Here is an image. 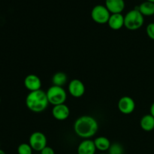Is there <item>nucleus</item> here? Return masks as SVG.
I'll return each mask as SVG.
<instances>
[{
	"instance_id": "6",
	"label": "nucleus",
	"mask_w": 154,
	"mask_h": 154,
	"mask_svg": "<svg viewBox=\"0 0 154 154\" xmlns=\"http://www.w3.org/2000/svg\"><path fill=\"white\" fill-rule=\"evenodd\" d=\"M29 144L33 150L41 152L45 147H47L48 139L46 135L42 132H34L31 134L29 138Z\"/></svg>"
},
{
	"instance_id": "12",
	"label": "nucleus",
	"mask_w": 154,
	"mask_h": 154,
	"mask_svg": "<svg viewBox=\"0 0 154 154\" xmlns=\"http://www.w3.org/2000/svg\"><path fill=\"white\" fill-rule=\"evenodd\" d=\"M105 7L111 14H122L125 8L124 0H105Z\"/></svg>"
},
{
	"instance_id": "17",
	"label": "nucleus",
	"mask_w": 154,
	"mask_h": 154,
	"mask_svg": "<svg viewBox=\"0 0 154 154\" xmlns=\"http://www.w3.org/2000/svg\"><path fill=\"white\" fill-rule=\"evenodd\" d=\"M51 81H52L53 85L63 87V86L67 83V75L63 72H57L53 75Z\"/></svg>"
},
{
	"instance_id": "11",
	"label": "nucleus",
	"mask_w": 154,
	"mask_h": 154,
	"mask_svg": "<svg viewBox=\"0 0 154 154\" xmlns=\"http://www.w3.org/2000/svg\"><path fill=\"white\" fill-rule=\"evenodd\" d=\"M78 154H96V147L91 139H84L78 146Z\"/></svg>"
},
{
	"instance_id": "22",
	"label": "nucleus",
	"mask_w": 154,
	"mask_h": 154,
	"mask_svg": "<svg viewBox=\"0 0 154 154\" xmlns=\"http://www.w3.org/2000/svg\"><path fill=\"white\" fill-rule=\"evenodd\" d=\"M150 114H151V115L154 117V102L153 104H152L151 106H150Z\"/></svg>"
},
{
	"instance_id": "10",
	"label": "nucleus",
	"mask_w": 154,
	"mask_h": 154,
	"mask_svg": "<svg viewBox=\"0 0 154 154\" xmlns=\"http://www.w3.org/2000/svg\"><path fill=\"white\" fill-rule=\"evenodd\" d=\"M52 115L59 121H63L69 118L70 115V109L66 104L55 105L52 109Z\"/></svg>"
},
{
	"instance_id": "21",
	"label": "nucleus",
	"mask_w": 154,
	"mask_h": 154,
	"mask_svg": "<svg viewBox=\"0 0 154 154\" xmlns=\"http://www.w3.org/2000/svg\"><path fill=\"white\" fill-rule=\"evenodd\" d=\"M40 153L41 154H55V151H54V150L51 147L47 146Z\"/></svg>"
},
{
	"instance_id": "26",
	"label": "nucleus",
	"mask_w": 154,
	"mask_h": 154,
	"mask_svg": "<svg viewBox=\"0 0 154 154\" xmlns=\"http://www.w3.org/2000/svg\"><path fill=\"white\" fill-rule=\"evenodd\" d=\"M0 103H1V98H0Z\"/></svg>"
},
{
	"instance_id": "9",
	"label": "nucleus",
	"mask_w": 154,
	"mask_h": 154,
	"mask_svg": "<svg viewBox=\"0 0 154 154\" xmlns=\"http://www.w3.org/2000/svg\"><path fill=\"white\" fill-rule=\"evenodd\" d=\"M23 84L29 92L41 90L42 85V80L40 79L38 76L34 75V74H30V75H27L24 78Z\"/></svg>"
},
{
	"instance_id": "20",
	"label": "nucleus",
	"mask_w": 154,
	"mask_h": 154,
	"mask_svg": "<svg viewBox=\"0 0 154 154\" xmlns=\"http://www.w3.org/2000/svg\"><path fill=\"white\" fill-rule=\"evenodd\" d=\"M146 32L150 39L154 40V23H150L147 26Z\"/></svg>"
},
{
	"instance_id": "8",
	"label": "nucleus",
	"mask_w": 154,
	"mask_h": 154,
	"mask_svg": "<svg viewBox=\"0 0 154 154\" xmlns=\"http://www.w3.org/2000/svg\"><path fill=\"white\" fill-rule=\"evenodd\" d=\"M68 90L72 97L81 98L85 93V85L81 80L73 79L68 85Z\"/></svg>"
},
{
	"instance_id": "19",
	"label": "nucleus",
	"mask_w": 154,
	"mask_h": 154,
	"mask_svg": "<svg viewBox=\"0 0 154 154\" xmlns=\"http://www.w3.org/2000/svg\"><path fill=\"white\" fill-rule=\"evenodd\" d=\"M108 151H109V154H123V148L121 144L118 143H114L111 144Z\"/></svg>"
},
{
	"instance_id": "14",
	"label": "nucleus",
	"mask_w": 154,
	"mask_h": 154,
	"mask_svg": "<svg viewBox=\"0 0 154 154\" xmlns=\"http://www.w3.org/2000/svg\"><path fill=\"white\" fill-rule=\"evenodd\" d=\"M93 141H94L96 150L101 152H105L109 150L111 145L110 140L105 136L97 137L93 140Z\"/></svg>"
},
{
	"instance_id": "7",
	"label": "nucleus",
	"mask_w": 154,
	"mask_h": 154,
	"mask_svg": "<svg viewBox=\"0 0 154 154\" xmlns=\"http://www.w3.org/2000/svg\"><path fill=\"white\" fill-rule=\"evenodd\" d=\"M117 108L119 111L123 114H131L135 108V102L132 97L124 96L120 99L117 103Z\"/></svg>"
},
{
	"instance_id": "25",
	"label": "nucleus",
	"mask_w": 154,
	"mask_h": 154,
	"mask_svg": "<svg viewBox=\"0 0 154 154\" xmlns=\"http://www.w3.org/2000/svg\"><path fill=\"white\" fill-rule=\"evenodd\" d=\"M99 154H108V153H99Z\"/></svg>"
},
{
	"instance_id": "3",
	"label": "nucleus",
	"mask_w": 154,
	"mask_h": 154,
	"mask_svg": "<svg viewBox=\"0 0 154 154\" xmlns=\"http://www.w3.org/2000/svg\"><path fill=\"white\" fill-rule=\"evenodd\" d=\"M144 23V17L138 8L129 11L124 16V26L130 31L141 28Z\"/></svg>"
},
{
	"instance_id": "5",
	"label": "nucleus",
	"mask_w": 154,
	"mask_h": 154,
	"mask_svg": "<svg viewBox=\"0 0 154 154\" xmlns=\"http://www.w3.org/2000/svg\"><path fill=\"white\" fill-rule=\"evenodd\" d=\"M111 14L105 5H97L91 11V17L95 23L98 24L108 23Z\"/></svg>"
},
{
	"instance_id": "23",
	"label": "nucleus",
	"mask_w": 154,
	"mask_h": 154,
	"mask_svg": "<svg viewBox=\"0 0 154 154\" xmlns=\"http://www.w3.org/2000/svg\"><path fill=\"white\" fill-rule=\"evenodd\" d=\"M0 154H6V153H5V152L4 151V150H1V149H0Z\"/></svg>"
},
{
	"instance_id": "15",
	"label": "nucleus",
	"mask_w": 154,
	"mask_h": 154,
	"mask_svg": "<svg viewBox=\"0 0 154 154\" xmlns=\"http://www.w3.org/2000/svg\"><path fill=\"white\" fill-rule=\"evenodd\" d=\"M140 126L145 132H151L154 129V117L150 114L143 116L140 120Z\"/></svg>"
},
{
	"instance_id": "24",
	"label": "nucleus",
	"mask_w": 154,
	"mask_h": 154,
	"mask_svg": "<svg viewBox=\"0 0 154 154\" xmlns=\"http://www.w3.org/2000/svg\"><path fill=\"white\" fill-rule=\"evenodd\" d=\"M146 1H148V2H150L154 3V0H146Z\"/></svg>"
},
{
	"instance_id": "13",
	"label": "nucleus",
	"mask_w": 154,
	"mask_h": 154,
	"mask_svg": "<svg viewBox=\"0 0 154 154\" xmlns=\"http://www.w3.org/2000/svg\"><path fill=\"white\" fill-rule=\"evenodd\" d=\"M113 30H120L124 26V16L122 14H111L108 22Z\"/></svg>"
},
{
	"instance_id": "1",
	"label": "nucleus",
	"mask_w": 154,
	"mask_h": 154,
	"mask_svg": "<svg viewBox=\"0 0 154 154\" xmlns=\"http://www.w3.org/2000/svg\"><path fill=\"white\" fill-rule=\"evenodd\" d=\"M99 129V123L92 116L84 115L78 117L74 123L75 134L83 139H90Z\"/></svg>"
},
{
	"instance_id": "2",
	"label": "nucleus",
	"mask_w": 154,
	"mask_h": 154,
	"mask_svg": "<svg viewBox=\"0 0 154 154\" xmlns=\"http://www.w3.org/2000/svg\"><path fill=\"white\" fill-rule=\"evenodd\" d=\"M48 102L47 94L42 90L29 92L26 98V105L32 112L41 113L47 109Z\"/></svg>"
},
{
	"instance_id": "18",
	"label": "nucleus",
	"mask_w": 154,
	"mask_h": 154,
	"mask_svg": "<svg viewBox=\"0 0 154 154\" xmlns=\"http://www.w3.org/2000/svg\"><path fill=\"white\" fill-rule=\"evenodd\" d=\"M32 148L29 143H22L17 147L18 154H32Z\"/></svg>"
},
{
	"instance_id": "4",
	"label": "nucleus",
	"mask_w": 154,
	"mask_h": 154,
	"mask_svg": "<svg viewBox=\"0 0 154 154\" xmlns=\"http://www.w3.org/2000/svg\"><path fill=\"white\" fill-rule=\"evenodd\" d=\"M49 104L54 106L61 104H65L67 99V93L66 90L62 87L58 86H51L46 92Z\"/></svg>"
},
{
	"instance_id": "16",
	"label": "nucleus",
	"mask_w": 154,
	"mask_h": 154,
	"mask_svg": "<svg viewBox=\"0 0 154 154\" xmlns=\"http://www.w3.org/2000/svg\"><path fill=\"white\" fill-rule=\"evenodd\" d=\"M138 10L143 16H153L154 15V3L145 1L141 3L138 8Z\"/></svg>"
}]
</instances>
